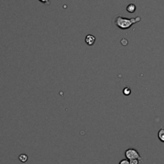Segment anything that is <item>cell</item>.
<instances>
[{
    "instance_id": "6da1fadb",
    "label": "cell",
    "mask_w": 164,
    "mask_h": 164,
    "mask_svg": "<svg viewBox=\"0 0 164 164\" xmlns=\"http://www.w3.org/2000/svg\"><path fill=\"white\" fill-rule=\"evenodd\" d=\"M141 20V17L137 16L135 18H131V19H127V18L123 17V16H118L114 18V23L116 26L118 28L122 29V30H126L131 27L134 23H138Z\"/></svg>"
},
{
    "instance_id": "7a4b0ae2",
    "label": "cell",
    "mask_w": 164,
    "mask_h": 164,
    "mask_svg": "<svg viewBox=\"0 0 164 164\" xmlns=\"http://www.w3.org/2000/svg\"><path fill=\"white\" fill-rule=\"evenodd\" d=\"M125 158L128 160H131V159H138L140 162H143V158L140 156L139 153L135 149H128L127 151L125 152Z\"/></svg>"
},
{
    "instance_id": "3957f363",
    "label": "cell",
    "mask_w": 164,
    "mask_h": 164,
    "mask_svg": "<svg viewBox=\"0 0 164 164\" xmlns=\"http://www.w3.org/2000/svg\"><path fill=\"white\" fill-rule=\"evenodd\" d=\"M95 41H96V37L93 35H88L85 37V43L89 46L94 45Z\"/></svg>"
},
{
    "instance_id": "277c9868",
    "label": "cell",
    "mask_w": 164,
    "mask_h": 164,
    "mask_svg": "<svg viewBox=\"0 0 164 164\" xmlns=\"http://www.w3.org/2000/svg\"><path fill=\"white\" fill-rule=\"evenodd\" d=\"M126 11H127L129 13H134L135 11H136V6H135V4H129L127 6V7H126Z\"/></svg>"
},
{
    "instance_id": "5b68a950",
    "label": "cell",
    "mask_w": 164,
    "mask_h": 164,
    "mask_svg": "<svg viewBox=\"0 0 164 164\" xmlns=\"http://www.w3.org/2000/svg\"><path fill=\"white\" fill-rule=\"evenodd\" d=\"M158 137L161 142L164 143V129L163 128L159 129V131H158Z\"/></svg>"
},
{
    "instance_id": "8992f818",
    "label": "cell",
    "mask_w": 164,
    "mask_h": 164,
    "mask_svg": "<svg viewBox=\"0 0 164 164\" xmlns=\"http://www.w3.org/2000/svg\"><path fill=\"white\" fill-rule=\"evenodd\" d=\"M19 161H20V162H26L27 161V159H28V157H27V154H21L19 156Z\"/></svg>"
},
{
    "instance_id": "52a82bcc",
    "label": "cell",
    "mask_w": 164,
    "mask_h": 164,
    "mask_svg": "<svg viewBox=\"0 0 164 164\" xmlns=\"http://www.w3.org/2000/svg\"><path fill=\"white\" fill-rule=\"evenodd\" d=\"M131 93V89L129 88V86H126L123 89V94L125 95V96H129Z\"/></svg>"
},
{
    "instance_id": "ba28073f",
    "label": "cell",
    "mask_w": 164,
    "mask_h": 164,
    "mask_svg": "<svg viewBox=\"0 0 164 164\" xmlns=\"http://www.w3.org/2000/svg\"><path fill=\"white\" fill-rule=\"evenodd\" d=\"M139 162L138 159H131L129 160V164H139Z\"/></svg>"
},
{
    "instance_id": "9c48e42d",
    "label": "cell",
    "mask_w": 164,
    "mask_h": 164,
    "mask_svg": "<svg viewBox=\"0 0 164 164\" xmlns=\"http://www.w3.org/2000/svg\"><path fill=\"white\" fill-rule=\"evenodd\" d=\"M119 164H129V160H128L127 158L126 159H122V160L120 161Z\"/></svg>"
},
{
    "instance_id": "30bf717a",
    "label": "cell",
    "mask_w": 164,
    "mask_h": 164,
    "mask_svg": "<svg viewBox=\"0 0 164 164\" xmlns=\"http://www.w3.org/2000/svg\"><path fill=\"white\" fill-rule=\"evenodd\" d=\"M39 1H40L41 2L46 4V5H50V0H39Z\"/></svg>"
}]
</instances>
